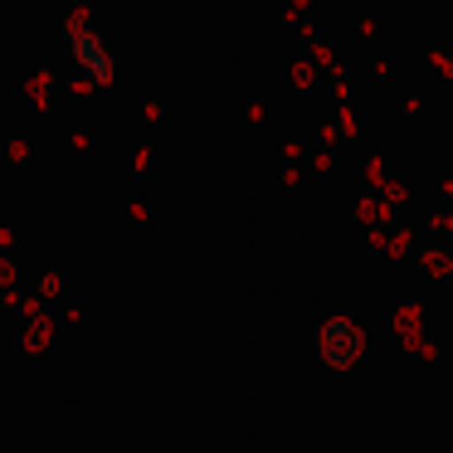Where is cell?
Instances as JSON below:
<instances>
[{"instance_id": "cell-2", "label": "cell", "mask_w": 453, "mask_h": 453, "mask_svg": "<svg viewBox=\"0 0 453 453\" xmlns=\"http://www.w3.org/2000/svg\"><path fill=\"white\" fill-rule=\"evenodd\" d=\"M322 356H326V365H351L361 356V326L346 322V317L326 322L322 326Z\"/></svg>"}, {"instance_id": "cell-1", "label": "cell", "mask_w": 453, "mask_h": 453, "mask_svg": "<svg viewBox=\"0 0 453 453\" xmlns=\"http://www.w3.org/2000/svg\"><path fill=\"white\" fill-rule=\"evenodd\" d=\"M69 59L79 64L93 83H108L112 73H118V54H112V44L103 40V30H93L88 20L69 25Z\"/></svg>"}]
</instances>
